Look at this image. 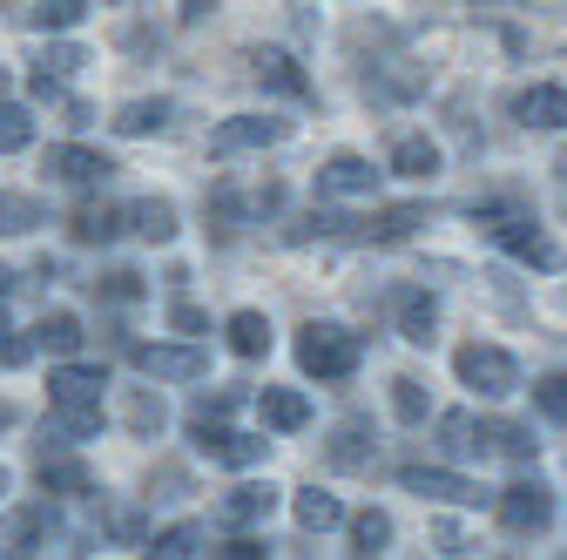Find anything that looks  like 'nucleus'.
Segmentation results:
<instances>
[{"mask_svg":"<svg viewBox=\"0 0 567 560\" xmlns=\"http://www.w3.org/2000/svg\"><path fill=\"white\" fill-rule=\"evenodd\" d=\"M359 365H365V338H359V331H344V324H331V318H311V324L298 331V372H305V378L344 385Z\"/></svg>","mask_w":567,"mask_h":560,"instance_id":"f257e3e1","label":"nucleus"},{"mask_svg":"<svg viewBox=\"0 0 567 560\" xmlns=\"http://www.w3.org/2000/svg\"><path fill=\"white\" fill-rule=\"evenodd\" d=\"M453 378L466 392H480V398H514L527 385L520 378V359L507 352V344H486V338H473V344H460V352H453Z\"/></svg>","mask_w":567,"mask_h":560,"instance_id":"f03ea898","label":"nucleus"},{"mask_svg":"<svg viewBox=\"0 0 567 560\" xmlns=\"http://www.w3.org/2000/svg\"><path fill=\"white\" fill-rule=\"evenodd\" d=\"M128 365L142 372V378H163V385H196L203 372H209V352L203 344H189V338H135L128 344Z\"/></svg>","mask_w":567,"mask_h":560,"instance_id":"7ed1b4c3","label":"nucleus"},{"mask_svg":"<svg viewBox=\"0 0 567 560\" xmlns=\"http://www.w3.org/2000/svg\"><path fill=\"white\" fill-rule=\"evenodd\" d=\"M189 446L209 459V466H264V453H270V439L264 433H237V426H224V418H209V412H189Z\"/></svg>","mask_w":567,"mask_h":560,"instance_id":"20e7f679","label":"nucleus"},{"mask_svg":"<svg viewBox=\"0 0 567 560\" xmlns=\"http://www.w3.org/2000/svg\"><path fill=\"white\" fill-rule=\"evenodd\" d=\"M493 520H501L507 533H520V540L547 533V527H554V486L534 479V473H520L514 486H501V494H493Z\"/></svg>","mask_w":567,"mask_h":560,"instance_id":"39448f33","label":"nucleus"},{"mask_svg":"<svg viewBox=\"0 0 567 560\" xmlns=\"http://www.w3.org/2000/svg\"><path fill=\"white\" fill-rule=\"evenodd\" d=\"M486 217H493V224H486V230H493V243H501L507 257H520L527 270H547V277H554V270H567V250L547 237V224H534V217H501V209H486Z\"/></svg>","mask_w":567,"mask_h":560,"instance_id":"423d86ee","label":"nucleus"},{"mask_svg":"<svg viewBox=\"0 0 567 560\" xmlns=\"http://www.w3.org/2000/svg\"><path fill=\"white\" fill-rule=\"evenodd\" d=\"M399 486H405V494H419V500H440V507H480L486 500L480 479H466L453 466H425V459H405L399 466Z\"/></svg>","mask_w":567,"mask_h":560,"instance_id":"0eeeda50","label":"nucleus"},{"mask_svg":"<svg viewBox=\"0 0 567 560\" xmlns=\"http://www.w3.org/2000/svg\"><path fill=\"white\" fill-rule=\"evenodd\" d=\"M291 135V115H230L209 128V156H244V149H277Z\"/></svg>","mask_w":567,"mask_h":560,"instance_id":"6e6552de","label":"nucleus"},{"mask_svg":"<svg viewBox=\"0 0 567 560\" xmlns=\"http://www.w3.org/2000/svg\"><path fill=\"white\" fill-rule=\"evenodd\" d=\"M41 169H48L54 183H68V189H102V183L115 176V163H109L102 149H89V143H48Z\"/></svg>","mask_w":567,"mask_h":560,"instance_id":"1a4fd4ad","label":"nucleus"},{"mask_svg":"<svg viewBox=\"0 0 567 560\" xmlns=\"http://www.w3.org/2000/svg\"><path fill=\"white\" fill-rule=\"evenodd\" d=\"M244 61H250V82H257L264 95H291V102H311V95H318L311 75H305V68L284 54V48H250Z\"/></svg>","mask_w":567,"mask_h":560,"instance_id":"9d476101","label":"nucleus"},{"mask_svg":"<svg viewBox=\"0 0 567 560\" xmlns=\"http://www.w3.org/2000/svg\"><path fill=\"white\" fill-rule=\"evenodd\" d=\"M324 459L338 466V473H372V459H379V433H372V418H338L331 426V439H324Z\"/></svg>","mask_w":567,"mask_h":560,"instance_id":"9b49d317","label":"nucleus"},{"mask_svg":"<svg viewBox=\"0 0 567 560\" xmlns=\"http://www.w3.org/2000/svg\"><path fill=\"white\" fill-rule=\"evenodd\" d=\"M34 479H41V494H54V500H89L95 494V473H89V459H75V453H48L41 446V466H34Z\"/></svg>","mask_w":567,"mask_h":560,"instance_id":"f8f14e48","label":"nucleus"},{"mask_svg":"<svg viewBox=\"0 0 567 560\" xmlns=\"http://www.w3.org/2000/svg\"><path fill=\"white\" fill-rule=\"evenodd\" d=\"M385 169H392V176H412V183H433V176L446 169V149L433 143V135L405 128V135H392V149H385Z\"/></svg>","mask_w":567,"mask_h":560,"instance_id":"ddd939ff","label":"nucleus"},{"mask_svg":"<svg viewBox=\"0 0 567 560\" xmlns=\"http://www.w3.org/2000/svg\"><path fill=\"white\" fill-rule=\"evenodd\" d=\"M48 398H54V405H82V412H95V405L109 398V372H102V365H75V359H68V365H54V372H48Z\"/></svg>","mask_w":567,"mask_h":560,"instance_id":"4468645a","label":"nucleus"},{"mask_svg":"<svg viewBox=\"0 0 567 560\" xmlns=\"http://www.w3.org/2000/svg\"><path fill=\"white\" fill-rule=\"evenodd\" d=\"M277 514V486L270 479H244V486H230V494L217 500V527H264Z\"/></svg>","mask_w":567,"mask_h":560,"instance_id":"2eb2a0df","label":"nucleus"},{"mask_svg":"<svg viewBox=\"0 0 567 560\" xmlns=\"http://www.w3.org/2000/svg\"><path fill=\"white\" fill-rule=\"evenodd\" d=\"M122 230L142 237V243H176L183 217H176L169 196H135V203H122Z\"/></svg>","mask_w":567,"mask_h":560,"instance_id":"dca6fc26","label":"nucleus"},{"mask_svg":"<svg viewBox=\"0 0 567 560\" xmlns=\"http://www.w3.org/2000/svg\"><path fill=\"white\" fill-rule=\"evenodd\" d=\"M372 189H379L372 156L338 149V156H324V163H318V196H372Z\"/></svg>","mask_w":567,"mask_h":560,"instance_id":"f3484780","label":"nucleus"},{"mask_svg":"<svg viewBox=\"0 0 567 560\" xmlns=\"http://www.w3.org/2000/svg\"><path fill=\"white\" fill-rule=\"evenodd\" d=\"M392 311H399V338H405V344H433V338H440V298H433V291L399 284V291H392Z\"/></svg>","mask_w":567,"mask_h":560,"instance_id":"a211bd4d","label":"nucleus"},{"mask_svg":"<svg viewBox=\"0 0 567 560\" xmlns=\"http://www.w3.org/2000/svg\"><path fill=\"white\" fill-rule=\"evenodd\" d=\"M514 122L520 128H567V89L560 82H534L514 95Z\"/></svg>","mask_w":567,"mask_h":560,"instance_id":"6ab92c4d","label":"nucleus"},{"mask_svg":"<svg viewBox=\"0 0 567 560\" xmlns=\"http://www.w3.org/2000/svg\"><path fill=\"white\" fill-rule=\"evenodd\" d=\"M257 412H264L270 433H305V426H311V398L291 392V385H264V392H257Z\"/></svg>","mask_w":567,"mask_h":560,"instance_id":"aec40b11","label":"nucleus"},{"mask_svg":"<svg viewBox=\"0 0 567 560\" xmlns=\"http://www.w3.org/2000/svg\"><path fill=\"white\" fill-rule=\"evenodd\" d=\"M48 533H54V514L48 507H21V514L0 520V553H41Z\"/></svg>","mask_w":567,"mask_h":560,"instance_id":"412c9836","label":"nucleus"},{"mask_svg":"<svg viewBox=\"0 0 567 560\" xmlns=\"http://www.w3.org/2000/svg\"><path fill=\"white\" fill-rule=\"evenodd\" d=\"M365 95H372V102H412V95H425V68H412V61H379L372 75H365Z\"/></svg>","mask_w":567,"mask_h":560,"instance_id":"4be33fe9","label":"nucleus"},{"mask_svg":"<svg viewBox=\"0 0 567 560\" xmlns=\"http://www.w3.org/2000/svg\"><path fill=\"white\" fill-rule=\"evenodd\" d=\"M169 115H176V102H169V95H135V102H122L109 122H115V135H163V128H169Z\"/></svg>","mask_w":567,"mask_h":560,"instance_id":"5701e85b","label":"nucleus"},{"mask_svg":"<svg viewBox=\"0 0 567 560\" xmlns=\"http://www.w3.org/2000/svg\"><path fill=\"white\" fill-rule=\"evenodd\" d=\"M291 514H298V527H305V533H331V527H351V520H344V500H338V494H324V486H298Z\"/></svg>","mask_w":567,"mask_h":560,"instance_id":"b1692460","label":"nucleus"},{"mask_svg":"<svg viewBox=\"0 0 567 560\" xmlns=\"http://www.w3.org/2000/svg\"><path fill=\"white\" fill-rule=\"evenodd\" d=\"M224 344L237 359H270V318L264 311H230L224 318Z\"/></svg>","mask_w":567,"mask_h":560,"instance_id":"393cba45","label":"nucleus"},{"mask_svg":"<svg viewBox=\"0 0 567 560\" xmlns=\"http://www.w3.org/2000/svg\"><path fill=\"white\" fill-rule=\"evenodd\" d=\"M486 453H501L514 466H534L540 439H534V426H514V418H486Z\"/></svg>","mask_w":567,"mask_h":560,"instance_id":"a878e982","label":"nucleus"},{"mask_svg":"<svg viewBox=\"0 0 567 560\" xmlns=\"http://www.w3.org/2000/svg\"><path fill=\"white\" fill-rule=\"evenodd\" d=\"M82 318L75 311H41V324H34V344H41V352H54V359H75L82 352Z\"/></svg>","mask_w":567,"mask_h":560,"instance_id":"bb28decb","label":"nucleus"},{"mask_svg":"<svg viewBox=\"0 0 567 560\" xmlns=\"http://www.w3.org/2000/svg\"><path fill=\"white\" fill-rule=\"evenodd\" d=\"M440 446H446L453 459H486V418L446 412V418H440Z\"/></svg>","mask_w":567,"mask_h":560,"instance_id":"cd10ccee","label":"nucleus"},{"mask_svg":"<svg viewBox=\"0 0 567 560\" xmlns=\"http://www.w3.org/2000/svg\"><path fill=\"white\" fill-rule=\"evenodd\" d=\"M209 224H217V237H237L250 217H257V196H244V189H230V183H217V189H209Z\"/></svg>","mask_w":567,"mask_h":560,"instance_id":"c85d7f7f","label":"nucleus"},{"mask_svg":"<svg viewBox=\"0 0 567 560\" xmlns=\"http://www.w3.org/2000/svg\"><path fill=\"white\" fill-rule=\"evenodd\" d=\"M284 237H291V243H311V237H324V243H365V224L359 217H338V209H318L311 224H291Z\"/></svg>","mask_w":567,"mask_h":560,"instance_id":"c756f323","label":"nucleus"},{"mask_svg":"<svg viewBox=\"0 0 567 560\" xmlns=\"http://www.w3.org/2000/svg\"><path fill=\"white\" fill-rule=\"evenodd\" d=\"M102 433V405L95 412H82V405H54V426L41 433V439H54V446H89Z\"/></svg>","mask_w":567,"mask_h":560,"instance_id":"7c9ffc66","label":"nucleus"},{"mask_svg":"<svg viewBox=\"0 0 567 560\" xmlns=\"http://www.w3.org/2000/svg\"><path fill=\"white\" fill-rule=\"evenodd\" d=\"M68 237H75V243H115V237H122V209L82 203L75 217H68Z\"/></svg>","mask_w":567,"mask_h":560,"instance_id":"2f4dec72","label":"nucleus"},{"mask_svg":"<svg viewBox=\"0 0 567 560\" xmlns=\"http://www.w3.org/2000/svg\"><path fill=\"white\" fill-rule=\"evenodd\" d=\"M122 418H128V433H142V439H156L169 412H163V398H156L150 385H128V392H122Z\"/></svg>","mask_w":567,"mask_h":560,"instance_id":"473e14b6","label":"nucleus"},{"mask_svg":"<svg viewBox=\"0 0 567 560\" xmlns=\"http://www.w3.org/2000/svg\"><path fill=\"white\" fill-rule=\"evenodd\" d=\"M41 224H48V209H41L34 196L0 189V237H28V230H41Z\"/></svg>","mask_w":567,"mask_h":560,"instance_id":"72a5a7b5","label":"nucleus"},{"mask_svg":"<svg viewBox=\"0 0 567 560\" xmlns=\"http://www.w3.org/2000/svg\"><path fill=\"white\" fill-rule=\"evenodd\" d=\"M385 547H392V514L385 507L351 514V553H385Z\"/></svg>","mask_w":567,"mask_h":560,"instance_id":"f704fd0d","label":"nucleus"},{"mask_svg":"<svg viewBox=\"0 0 567 560\" xmlns=\"http://www.w3.org/2000/svg\"><path fill=\"white\" fill-rule=\"evenodd\" d=\"M203 540H209V527L183 520V527H163V533H150V553H156V560H189V553H203Z\"/></svg>","mask_w":567,"mask_h":560,"instance_id":"c9c22d12","label":"nucleus"},{"mask_svg":"<svg viewBox=\"0 0 567 560\" xmlns=\"http://www.w3.org/2000/svg\"><path fill=\"white\" fill-rule=\"evenodd\" d=\"M34 143V108L28 102H0V156H21Z\"/></svg>","mask_w":567,"mask_h":560,"instance_id":"e433bc0d","label":"nucleus"},{"mask_svg":"<svg viewBox=\"0 0 567 560\" xmlns=\"http://www.w3.org/2000/svg\"><path fill=\"white\" fill-rule=\"evenodd\" d=\"M82 61H89V48H75V41H48V48H41V68H34V82H68V75H82Z\"/></svg>","mask_w":567,"mask_h":560,"instance_id":"4c0bfd02","label":"nucleus"},{"mask_svg":"<svg viewBox=\"0 0 567 560\" xmlns=\"http://www.w3.org/2000/svg\"><path fill=\"white\" fill-rule=\"evenodd\" d=\"M82 14H89V0H34V28L41 34H68V28H82Z\"/></svg>","mask_w":567,"mask_h":560,"instance_id":"58836bf2","label":"nucleus"},{"mask_svg":"<svg viewBox=\"0 0 567 560\" xmlns=\"http://www.w3.org/2000/svg\"><path fill=\"white\" fill-rule=\"evenodd\" d=\"M534 412H540V418H554V426H567V372L534 378Z\"/></svg>","mask_w":567,"mask_h":560,"instance_id":"ea45409f","label":"nucleus"},{"mask_svg":"<svg viewBox=\"0 0 567 560\" xmlns=\"http://www.w3.org/2000/svg\"><path fill=\"white\" fill-rule=\"evenodd\" d=\"M95 291H102L109 304H135V298H150L142 270H102V277H95Z\"/></svg>","mask_w":567,"mask_h":560,"instance_id":"a19ab883","label":"nucleus"},{"mask_svg":"<svg viewBox=\"0 0 567 560\" xmlns=\"http://www.w3.org/2000/svg\"><path fill=\"white\" fill-rule=\"evenodd\" d=\"M392 412L405 418V426H419V418L433 412V398H425V385H419V378H392Z\"/></svg>","mask_w":567,"mask_h":560,"instance_id":"79ce46f5","label":"nucleus"},{"mask_svg":"<svg viewBox=\"0 0 567 560\" xmlns=\"http://www.w3.org/2000/svg\"><path fill=\"white\" fill-rule=\"evenodd\" d=\"M34 359V338H21L8 318H0V372H14V365H28Z\"/></svg>","mask_w":567,"mask_h":560,"instance_id":"37998d69","label":"nucleus"},{"mask_svg":"<svg viewBox=\"0 0 567 560\" xmlns=\"http://www.w3.org/2000/svg\"><path fill=\"white\" fill-rule=\"evenodd\" d=\"M169 324H176L183 338H203V331H209V318H203V311H196L189 298H176V304H169Z\"/></svg>","mask_w":567,"mask_h":560,"instance_id":"c03bdc74","label":"nucleus"},{"mask_svg":"<svg viewBox=\"0 0 567 560\" xmlns=\"http://www.w3.org/2000/svg\"><path fill=\"white\" fill-rule=\"evenodd\" d=\"M237 405H244V392H237V385H224V392H203V398H196V412H209V418H224V412H237Z\"/></svg>","mask_w":567,"mask_h":560,"instance_id":"a18cd8bd","label":"nucleus"},{"mask_svg":"<svg viewBox=\"0 0 567 560\" xmlns=\"http://www.w3.org/2000/svg\"><path fill=\"white\" fill-rule=\"evenodd\" d=\"M209 14H217V0H176V21H183V28H196V21H209Z\"/></svg>","mask_w":567,"mask_h":560,"instance_id":"49530a36","label":"nucleus"},{"mask_svg":"<svg viewBox=\"0 0 567 560\" xmlns=\"http://www.w3.org/2000/svg\"><path fill=\"white\" fill-rule=\"evenodd\" d=\"M14 418H21V412H14V398H0V433H8V426H14Z\"/></svg>","mask_w":567,"mask_h":560,"instance_id":"de8ad7c7","label":"nucleus"},{"mask_svg":"<svg viewBox=\"0 0 567 560\" xmlns=\"http://www.w3.org/2000/svg\"><path fill=\"white\" fill-rule=\"evenodd\" d=\"M14 284H21V277H14V270H8V263H0V298H8V291H14Z\"/></svg>","mask_w":567,"mask_h":560,"instance_id":"09e8293b","label":"nucleus"},{"mask_svg":"<svg viewBox=\"0 0 567 560\" xmlns=\"http://www.w3.org/2000/svg\"><path fill=\"white\" fill-rule=\"evenodd\" d=\"M520 8H567V0H520Z\"/></svg>","mask_w":567,"mask_h":560,"instance_id":"8fccbe9b","label":"nucleus"},{"mask_svg":"<svg viewBox=\"0 0 567 560\" xmlns=\"http://www.w3.org/2000/svg\"><path fill=\"white\" fill-rule=\"evenodd\" d=\"M8 486H14V479H8V466H0V500H8Z\"/></svg>","mask_w":567,"mask_h":560,"instance_id":"3c124183","label":"nucleus"},{"mask_svg":"<svg viewBox=\"0 0 567 560\" xmlns=\"http://www.w3.org/2000/svg\"><path fill=\"white\" fill-rule=\"evenodd\" d=\"M554 169H560V176H567V149H560V163H554Z\"/></svg>","mask_w":567,"mask_h":560,"instance_id":"603ef678","label":"nucleus"},{"mask_svg":"<svg viewBox=\"0 0 567 560\" xmlns=\"http://www.w3.org/2000/svg\"><path fill=\"white\" fill-rule=\"evenodd\" d=\"M0 95H8V75H0Z\"/></svg>","mask_w":567,"mask_h":560,"instance_id":"864d4df0","label":"nucleus"}]
</instances>
